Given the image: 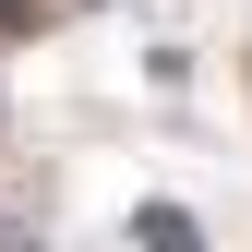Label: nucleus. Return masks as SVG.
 Returning a JSON list of instances; mask_svg holds the SVG:
<instances>
[{
    "label": "nucleus",
    "instance_id": "nucleus-1",
    "mask_svg": "<svg viewBox=\"0 0 252 252\" xmlns=\"http://www.w3.org/2000/svg\"><path fill=\"white\" fill-rule=\"evenodd\" d=\"M132 240H144V252H204V228H192L180 204H144V216H132Z\"/></svg>",
    "mask_w": 252,
    "mask_h": 252
},
{
    "label": "nucleus",
    "instance_id": "nucleus-2",
    "mask_svg": "<svg viewBox=\"0 0 252 252\" xmlns=\"http://www.w3.org/2000/svg\"><path fill=\"white\" fill-rule=\"evenodd\" d=\"M24 12H36V0H0V24H24Z\"/></svg>",
    "mask_w": 252,
    "mask_h": 252
}]
</instances>
